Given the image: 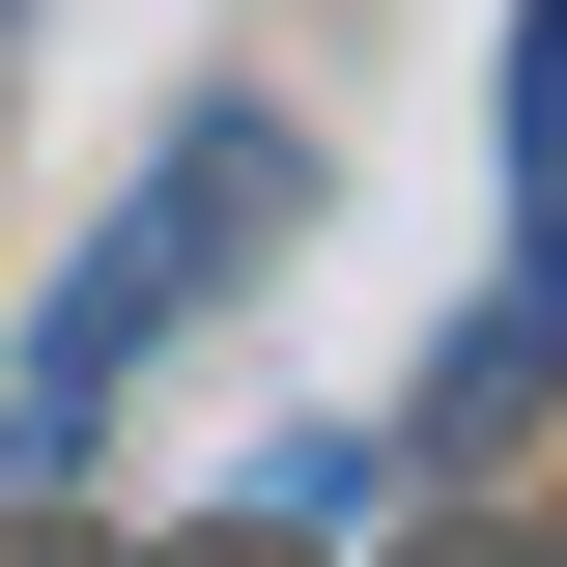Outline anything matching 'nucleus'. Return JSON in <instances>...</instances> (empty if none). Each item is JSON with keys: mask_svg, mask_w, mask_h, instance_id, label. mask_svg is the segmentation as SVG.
I'll return each instance as SVG.
<instances>
[{"mask_svg": "<svg viewBox=\"0 0 567 567\" xmlns=\"http://www.w3.org/2000/svg\"><path fill=\"white\" fill-rule=\"evenodd\" d=\"M284 227H312V142H284L256 85H227V114H171V142L114 171V227L58 256V312H29V369H0V483L58 511L85 454H114V398H142L171 341H199V312H227V284L284 256Z\"/></svg>", "mask_w": 567, "mask_h": 567, "instance_id": "obj_1", "label": "nucleus"}, {"mask_svg": "<svg viewBox=\"0 0 567 567\" xmlns=\"http://www.w3.org/2000/svg\"><path fill=\"white\" fill-rule=\"evenodd\" d=\"M483 142H511V284L567 312V0H511V85H483Z\"/></svg>", "mask_w": 567, "mask_h": 567, "instance_id": "obj_2", "label": "nucleus"}]
</instances>
